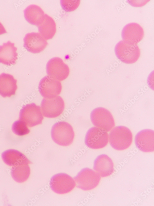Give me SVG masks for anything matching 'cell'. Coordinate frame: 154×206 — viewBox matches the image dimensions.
Wrapping results in <instances>:
<instances>
[{
	"instance_id": "obj_24",
	"label": "cell",
	"mask_w": 154,
	"mask_h": 206,
	"mask_svg": "<svg viewBox=\"0 0 154 206\" xmlns=\"http://www.w3.org/2000/svg\"><path fill=\"white\" fill-rule=\"evenodd\" d=\"M6 31L2 24L0 22V35L6 33Z\"/></svg>"
},
{
	"instance_id": "obj_15",
	"label": "cell",
	"mask_w": 154,
	"mask_h": 206,
	"mask_svg": "<svg viewBox=\"0 0 154 206\" xmlns=\"http://www.w3.org/2000/svg\"><path fill=\"white\" fill-rule=\"evenodd\" d=\"M17 49L14 43L9 41L0 46V63L10 66L15 64L18 59Z\"/></svg>"
},
{
	"instance_id": "obj_14",
	"label": "cell",
	"mask_w": 154,
	"mask_h": 206,
	"mask_svg": "<svg viewBox=\"0 0 154 206\" xmlns=\"http://www.w3.org/2000/svg\"><path fill=\"white\" fill-rule=\"evenodd\" d=\"M154 131L145 129L139 132L135 138L136 145L140 150L145 152H152L154 150Z\"/></svg>"
},
{
	"instance_id": "obj_16",
	"label": "cell",
	"mask_w": 154,
	"mask_h": 206,
	"mask_svg": "<svg viewBox=\"0 0 154 206\" xmlns=\"http://www.w3.org/2000/svg\"><path fill=\"white\" fill-rule=\"evenodd\" d=\"M94 168L100 177H106L113 173L114 164L111 158L108 156L102 154L96 159L94 162Z\"/></svg>"
},
{
	"instance_id": "obj_5",
	"label": "cell",
	"mask_w": 154,
	"mask_h": 206,
	"mask_svg": "<svg viewBox=\"0 0 154 206\" xmlns=\"http://www.w3.org/2000/svg\"><path fill=\"white\" fill-rule=\"evenodd\" d=\"M101 177L96 172L88 168L81 170L75 178L77 186L85 191L92 190L98 185Z\"/></svg>"
},
{
	"instance_id": "obj_21",
	"label": "cell",
	"mask_w": 154,
	"mask_h": 206,
	"mask_svg": "<svg viewBox=\"0 0 154 206\" xmlns=\"http://www.w3.org/2000/svg\"><path fill=\"white\" fill-rule=\"evenodd\" d=\"M29 164L23 165L18 167L12 169L11 174L15 180L18 183H22L27 179L30 174Z\"/></svg>"
},
{
	"instance_id": "obj_13",
	"label": "cell",
	"mask_w": 154,
	"mask_h": 206,
	"mask_svg": "<svg viewBox=\"0 0 154 206\" xmlns=\"http://www.w3.org/2000/svg\"><path fill=\"white\" fill-rule=\"evenodd\" d=\"M144 32L138 24L132 23L127 24L124 27L122 36L124 41L137 44L143 39Z\"/></svg>"
},
{
	"instance_id": "obj_22",
	"label": "cell",
	"mask_w": 154,
	"mask_h": 206,
	"mask_svg": "<svg viewBox=\"0 0 154 206\" xmlns=\"http://www.w3.org/2000/svg\"><path fill=\"white\" fill-rule=\"evenodd\" d=\"M28 127L23 121L19 120L13 124L12 130L17 135L23 136L28 134L30 132Z\"/></svg>"
},
{
	"instance_id": "obj_20",
	"label": "cell",
	"mask_w": 154,
	"mask_h": 206,
	"mask_svg": "<svg viewBox=\"0 0 154 206\" xmlns=\"http://www.w3.org/2000/svg\"><path fill=\"white\" fill-rule=\"evenodd\" d=\"M24 17L26 21L31 24L38 26L45 15L42 9L35 5H30L24 10Z\"/></svg>"
},
{
	"instance_id": "obj_9",
	"label": "cell",
	"mask_w": 154,
	"mask_h": 206,
	"mask_svg": "<svg viewBox=\"0 0 154 206\" xmlns=\"http://www.w3.org/2000/svg\"><path fill=\"white\" fill-rule=\"evenodd\" d=\"M50 185L55 193L63 194L71 191L75 187V181L69 175L65 173H59L51 178Z\"/></svg>"
},
{
	"instance_id": "obj_19",
	"label": "cell",
	"mask_w": 154,
	"mask_h": 206,
	"mask_svg": "<svg viewBox=\"0 0 154 206\" xmlns=\"http://www.w3.org/2000/svg\"><path fill=\"white\" fill-rule=\"evenodd\" d=\"M37 26L39 34L46 40L51 39L56 32L55 20L46 14Z\"/></svg>"
},
{
	"instance_id": "obj_3",
	"label": "cell",
	"mask_w": 154,
	"mask_h": 206,
	"mask_svg": "<svg viewBox=\"0 0 154 206\" xmlns=\"http://www.w3.org/2000/svg\"><path fill=\"white\" fill-rule=\"evenodd\" d=\"M115 52L117 57L122 62L128 64L136 62L140 55V50L137 44L120 41L115 47Z\"/></svg>"
},
{
	"instance_id": "obj_8",
	"label": "cell",
	"mask_w": 154,
	"mask_h": 206,
	"mask_svg": "<svg viewBox=\"0 0 154 206\" xmlns=\"http://www.w3.org/2000/svg\"><path fill=\"white\" fill-rule=\"evenodd\" d=\"M107 132L96 127L91 128L85 137V143L89 148L99 149L105 147L108 141Z\"/></svg>"
},
{
	"instance_id": "obj_17",
	"label": "cell",
	"mask_w": 154,
	"mask_h": 206,
	"mask_svg": "<svg viewBox=\"0 0 154 206\" xmlns=\"http://www.w3.org/2000/svg\"><path fill=\"white\" fill-rule=\"evenodd\" d=\"M2 157L6 164L12 166V168L30 163V161L25 155L15 150L11 149L6 150L2 153Z\"/></svg>"
},
{
	"instance_id": "obj_1",
	"label": "cell",
	"mask_w": 154,
	"mask_h": 206,
	"mask_svg": "<svg viewBox=\"0 0 154 206\" xmlns=\"http://www.w3.org/2000/svg\"><path fill=\"white\" fill-rule=\"evenodd\" d=\"M132 134L130 130L124 126L113 128L109 133V142L115 149L122 150L128 148L132 141Z\"/></svg>"
},
{
	"instance_id": "obj_18",
	"label": "cell",
	"mask_w": 154,
	"mask_h": 206,
	"mask_svg": "<svg viewBox=\"0 0 154 206\" xmlns=\"http://www.w3.org/2000/svg\"><path fill=\"white\" fill-rule=\"evenodd\" d=\"M17 80L13 76L5 73L0 74V95L3 97L14 95L17 88Z\"/></svg>"
},
{
	"instance_id": "obj_12",
	"label": "cell",
	"mask_w": 154,
	"mask_h": 206,
	"mask_svg": "<svg viewBox=\"0 0 154 206\" xmlns=\"http://www.w3.org/2000/svg\"><path fill=\"white\" fill-rule=\"evenodd\" d=\"M24 46L29 52L37 53L43 51L47 44V40L39 33L31 32L27 34L24 40Z\"/></svg>"
},
{
	"instance_id": "obj_11",
	"label": "cell",
	"mask_w": 154,
	"mask_h": 206,
	"mask_svg": "<svg viewBox=\"0 0 154 206\" xmlns=\"http://www.w3.org/2000/svg\"><path fill=\"white\" fill-rule=\"evenodd\" d=\"M38 89L40 94L43 97L51 98L56 96L60 93L62 86L59 81L47 76L40 81Z\"/></svg>"
},
{
	"instance_id": "obj_23",
	"label": "cell",
	"mask_w": 154,
	"mask_h": 206,
	"mask_svg": "<svg viewBox=\"0 0 154 206\" xmlns=\"http://www.w3.org/2000/svg\"><path fill=\"white\" fill-rule=\"evenodd\" d=\"M80 0H62L61 4L66 11H71L75 10L79 6Z\"/></svg>"
},
{
	"instance_id": "obj_10",
	"label": "cell",
	"mask_w": 154,
	"mask_h": 206,
	"mask_svg": "<svg viewBox=\"0 0 154 206\" xmlns=\"http://www.w3.org/2000/svg\"><path fill=\"white\" fill-rule=\"evenodd\" d=\"M48 76L59 81L65 79L68 76L70 69L60 58L55 57L50 60L46 66Z\"/></svg>"
},
{
	"instance_id": "obj_6",
	"label": "cell",
	"mask_w": 154,
	"mask_h": 206,
	"mask_svg": "<svg viewBox=\"0 0 154 206\" xmlns=\"http://www.w3.org/2000/svg\"><path fill=\"white\" fill-rule=\"evenodd\" d=\"M41 106L42 111L44 116L54 118L63 113L65 104L63 99L60 96H57L52 98L43 99Z\"/></svg>"
},
{
	"instance_id": "obj_2",
	"label": "cell",
	"mask_w": 154,
	"mask_h": 206,
	"mask_svg": "<svg viewBox=\"0 0 154 206\" xmlns=\"http://www.w3.org/2000/svg\"><path fill=\"white\" fill-rule=\"evenodd\" d=\"M53 141L58 145L67 146L73 142L75 134L72 126L68 123L60 121L52 126L51 132Z\"/></svg>"
},
{
	"instance_id": "obj_4",
	"label": "cell",
	"mask_w": 154,
	"mask_h": 206,
	"mask_svg": "<svg viewBox=\"0 0 154 206\" xmlns=\"http://www.w3.org/2000/svg\"><path fill=\"white\" fill-rule=\"evenodd\" d=\"M90 117L96 127L107 132L111 130L115 125L112 115L105 108L100 107L95 109L91 112Z\"/></svg>"
},
{
	"instance_id": "obj_7",
	"label": "cell",
	"mask_w": 154,
	"mask_h": 206,
	"mask_svg": "<svg viewBox=\"0 0 154 206\" xmlns=\"http://www.w3.org/2000/svg\"><path fill=\"white\" fill-rule=\"evenodd\" d=\"M43 119L40 107L34 103L26 105L20 112L19 120L29 127L41 124Z\"/></svg>"
}]
</instances>
